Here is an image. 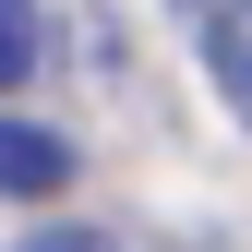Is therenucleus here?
<instances>
[{
	"label": "nucleus",
	"mask_w": 252,
	"mask_h": 252,
	"mask_svg": "<svg viewBox=\"0 0 252 252\" xmlns=\"http://www.w3.org/2000/svg\"><path fill=\"white\" fill-rule=\"evenodd\" d=\"M204 72H216V96H228V120L252 132V0H216L204 12Z\"/></svg>",
	"instance_id": "nucleus-1"
},
{
	"label": "nucleus",
	"mask_w": 252,
	"mask_h": 252,
	"mask_svg": "<svg viewBox=\"0 0 252 252\" xmlns=\"http://www.w3.org/2000/svg\"><path fill=\"white\" fill-rule=\"evenodd\" d=\"M60 180H72V144L36 132V120H0V192L36 204V192H60Z\"/></svg>",
	"instance_id": "nucleus-2"
},
{
	"label": "nucleus",
	"mask_w": 252,
	"mask_h": 252,
	"mask_svg": "<svg viewBox=\"0 0 252 252\" xmlns=\"http://www.w3.org/2000/svg\"><path fill=\"white\" fill-rule=\"evenodd\" d=\"M36 72V0H0V96Z\"/></svg>",
	"instance_id": "nucleus-3"
},
{
	"label": "nucleus",
	"mask_w": 252,
	"mask_h": 252,
	"mask_svg": "<svg viewBox=\"0 0 252 252\" xmlns=\"http://www.w3.org/2000/svg\"><path fill=\"white\" fill-rule=\"evenodd\" d=\"M12 252H132V240H108V228H24Z\"/></svg>",
	"instance_id": "nucleus-4"
},
{
	"label": "nucleus",
	"mask_w": 252,
	"mask_h": 252,
	"mask_svg": "<svg viewBox=\"0 0 252 252\" xmlns=\"http://www.w3.org/2000/svg\"><path fill=\"white\" fill-rule=\"evenodd\" d=\"M180 12H216V0H180Z\"/></svg>",
	"instance_id": "nucleus-5"
}]
</instances>
